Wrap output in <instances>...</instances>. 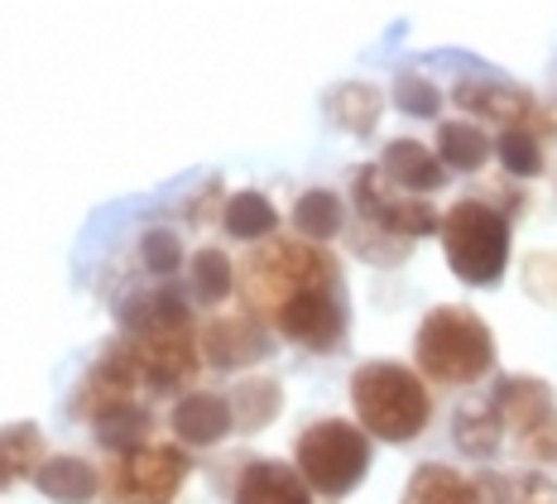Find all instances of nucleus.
Instances as JSON below:
<instances>
[{
    "label": "nucleus",
    "mask_w": 557,
    "mask_h": 504,
    "mask_svg": "<svg viewBox=\"0 0 557 504\" xmlns=\"http://www.w3.org/2000/svg\"><path fill=\"white\" fill-rule=\"evenodd\" d=\"M327 115L336 131L346 135H370L385 115V97H380L370 82H342V87L327 91Z\"/></svg>",
    "instance_id": "6ab92c4d"
},
{
    "label": "nucleus",
    "mask_w": 557,
    "mask_h": 504,
    "mask_svg": "<svg viewBox=\"0 0 557 504\" xmlns=\"http://www.w3.org/2000/svg\"><path fill=\"white\" fill-rule=\"evenodd\" d=\"M443 250H447V265L461 284H500L505 279V265H509V217L495 212L491 202L481 197H467L457 202L451 212L443 217Z\"/></svg>",
    "instance_id": "39448f33"
},
{
    "label": "nucleus",
    "mask_w": 557,
    "mask_h": 504,
    "mask_svg": "<svg viewBox=\"0 0 557 504\" xmlns=\"http://www.w3.org/2000/svg\"><path fill=\"white\" fill-rule=\"evenodd\" d=\"M294 226H298V236L312 241V245L332 241L336 231L346 226V207H342V197L327 193V187H312V193H304V197L294 202Z\"/></svg>",
    "instance_id": "393cba45"
},
{
    "label": "nucleus",
    "mask_w": 557,
    "mask_h": 504,
    "mask_svg": "<svg viewBox=\"0 0 557 504\" xmlns=\"http://www.w3.org/2000/svg\"><path fill=\"white\" fill-rule=\"evenodd\" d=\"M197 342H202V360L216 370H246L255 360L270 356V332H264V322L250 318L246 308L212 318L197 332Z\"/></svg>",
    "instance_id": "9b49d317"
},
{
    "label": "nucleus",
    "mask_w": 557,
    "mask_h": 504,
    "mask_svg": "<svg viewBox=\"0 0 557 504\" xmlns=\"http://www.w3.org/2000/svg\"><path fill=\"white\" fill-rule=\"evenodd\" d=\"M505 438V423L495 414V404H461L451 418V442L467 456H495Z\"/></svg>",
    "instance_id": "5701e85b"
},
{
    "label": "nucleus",
    "mask_w": 557,
    "mask_h": 504,
    "mask_svg": "<svg viewBox=\"0 0 557 504\" xmlns=\"http://www.w3.org/2000/svg\"><path fill=\"white\" fill-rule=\"evenodd\" d=\"M236 504H312V490L294 466L250 462L236 480Z\"/></svg>",
    "instance_id": "dca6fc26"
},
{
    "label": "nucleus",
    "mask_w": 557,
    "mask_h": 504,
    "mask_svg": "<svg viewBox=\"0 0 557 504\" xmlns=\"http://www.w3.org/2000/svg\"><path fill=\"white\" fill-rule=\"evenodd\" d=\"M115 322L125 327L131 336H145V332H159V327H178V322H193L188 303L169 288H149V293H131V298L115 308Z\"/></svg>",
    "instance_id": "a211bd4d"
},
{
    "label": "nucleus",
    "mask_w": 557,
    "mask_h": 504,
    "mask_svg": "<svg viewBox=\"0 0 557 504\" xmlns=\"http://www.w3.org/2000/svg\"><path fill=\"white\" fill-rule=\"evenodd\" d=\"M495 159L505 163V173H515V179H539L543 173V139L529 135V131H505L495 139Z\"/></svg>",
    "instance_id": "c85d7f7f"
},
{
    "label": "nucleus",
    "mask_w": 557,
    "mask_h": 504,
    "mask_svg": "<svg viewBox=\"0 0 557 504\" xmlns=\"http://www.w3.org/2000/svg\"><path fill=\"white\" fill-rule=\"evenodd\" d=\"M351 408L366 438L380 442H413L433 418L423 374L399 366V360H366L351 374Z\"/></svg>",
    "instance_id": "f03ea898"
},
{
    "label": "nucleus",
    "mask_w": 557,
    "mask_h": 504,
    "mask_svg": "<svg viewBox=\"0 0 557 504\" xmlns=\"http://www.w3.org/2000/svg\"><path fill=\"white\" fill-rule=\"evenodd\" d=\"M173 438L183 442V447H212V442H222L231 428H236V418H231V398L222 394H183L178 408H173Z\"/></svg>",
    "instance_id": "4468645a"
},
{
    "label": "nucleus",
    "mask_w": 557,
    "mask_h": 504,
    "mask_svg": "<svg viewBox=\"0 0 557 504\" xmlns=\"http://www.w3.org/2000/svg\"><path fill=\"white\" fill-rule=\"evenodd\" d=\"M139 260H145L149 274H173V269L183 265V241L173 236L169 226L145 231V241H139Z\"/></svg>",
    "instance_id": "7c9ffc66"
},
{
    "label": "nucleus",
    "mask_w": 557,
    "mask_h": 504,
    "mask_svg": "<svg viewBox=\"0 0 557 504\" xmlns=\"http://www.w3.org/2000/svg\"><path fill=\"white\" fill-rule=\"evenodd\" d=\"M519 447H524V456H533V462H557V414L548 423L533 428L529 438H519Z\"/></svg>",
    "instance_id": "473e14b6"
},
{
    "label": "nucleus",
    "mask_w": 557,
    "mask_h": 504,
    "mask_svg": "<svg viewBox=\"0 0 557 504\" xmlns=\"http://www.w3.org/2000/svg\"><path fill=\"white\" fill-rule=\"evenodd\" d=\"M222 226H226V236H236V241H264V236H274L278 212L264 193H236V197H226V207H222Z\"/></svg>",
    "instance_id": "bb28decb"
},
{
    "label": "nucleus",
    "mask_w": 557,
    "mask_h": 504,
    "mask_svg": "<svg viewBox=\"0 0 557 504\" xmlns=\"http://www.w3.org/2000/svg\"><path fill=\"white\" fill-rule=\"evenodd\" d=\"M131 351L139 360V374L154 394H173L197 374L202 366V342H197V327L178 322V327H159V332L131 336Z\"/></svg>",
    "instance_id": "6e6552de"
},
{
    "label": "nucleus",
    "mask_w": 557,
    "mask_h": 504,
    "mask_svg": "<svg viewBox=\"0 0 557 504\" xmlns=\"http://www.w3.org/2000/svg\"><path fill=\"white\" fill-rule=\"evenodd\" d=\"M278 336H288L294 346L304 351H336L346 336V308H342V293L336 288H312L298 293L294 303L278 308V318L270 322Z\"/></svg>",
    "instance_id": "9d476101"
},
{
    "label": "nucleus",
    "mask_w": 557,
    "mask_h": 504,
    "mask_svg": "<svg viewBox=\"0 0 557 504\" xmlns=\"http://www.w3.org/2000/svg\"><path fill=\"white\" fill-rule=\"evenodd\" d=\"M294 471L308 480L312 495L342 500L370 471V438L361 423H346V418H318L298 432L294 442Z\"/></svg>",
    "instance_id": "20e7f679"
},
{
    "label": "nucleus",
    "mask_w": 557,
    "mask_h": 504,
    "mask_svg": "<svg viewBox=\"0 0 557 504\" xmlns=\"http://www.w3.org/2000/svg\"><path fill=\"white\" fill-rule=\"evenodd\" d=\"M34 485L58 504H91L101 495L97 466H87L83 456H49V462L39 466V476H34Z\"/></svg>",
    "instance_id": "f3484780"
},
{
    "label": "nucleus",
    "mask_w": 557,
    "mask_h": 504,
    "mask_svg": "<svg viewBox=\"0 0 557 504\" xmlns=\"http://www.w3.org/2000/svg\"><path fill=\"white\" fill-rule=\"evenodd\" d=\"M471 485H475V500L481 504H515V480H505L495 471H481Z\"/></svg>",
    "instance_id": "72a5a7b5"
},
{
    "label": "nucleus",
    "mask_w": 557,
    "mask_h": 504,
    "mask_svg": "<svg viewBox=\"0 0 557 504\" xmlns=\"http://www.w3.org/2000/svg\"><path fill=\"white\" fill-rule=\"evenodd\" d=\"M188 265H193V293L202 303H226L236 293V265L222 250H197Z\"/></svg>",
    "instance_id": "cd10ccee"
},
{
    "label": "nucleus",
    "mask_w": 557,
    "mask_h": 504,
    "mask_svg": "<svg viewBox=\"0 0 557 504\" xmlns=\"http://www.w3.org/2000/svg\"><path fill=\"white\" fill-rule=\"evenodd\" d=\"M44 466V438L29 423L15 428H0V490L15 485L25 476H39Z\"/></svg>",
    "instance_id": "a878e982"
},
{
    "label": "nucleus",
    "mask_w": 557,
    "mask_h": 504,
    "mask_svg": "<svg viewBox=\"0 0 557 504\" xmlns=\"http://www.w3.org/2000/svg\"><path fill=\"white\" fill-rule=\"evenodd\" d=\"M193 462L183 456V447H169V442H149L139 452L111 456L107 466V495L115 504H173L188 480Z\"/></svg>",
    "instance_id": "423d86ee"
},
{
    "label": "nucleus",
    "mask_w": 557,
    "mask_h": 504,
    "mask_svg": "<svg viewBox=\"0 0 557 504\" xmlns=\"http://www.w3.org/2000/svg\"><path fill=\"white\" fill-rule=\"evenodd\" d=\"M236 288L250 318L274 322L284 303L312 288H336V260L312 241H270L236 269Z\"/></svg>",
    "instance_id": "f257e3e1"
},
{
    "label": "nucleus",
    "mask_w": 557,
    "mask_h": 504,
    "mask_svg": "<svg viewBox=\"0 0 557 504\" xmlns=\"http://www.w3.org/2000/svg\"><path fill=\"white\" fill-rule=\"evenodd\" d=\"M418 374L437 384H475L495 366V336L481 312L471 308H433L413 336Z\"/></svg>",
    "instance_id": "7ed1b4c3"
},
{
    "label": "nucleus",
    "mask_w": 557,
    "mask_h": 504,
    "mask_svg": "<svg viewBox=\"0 0 557 504\" xmlns=\"http://www.w3.org/2000/svg\"><path fill=\"white\" fill-rule=\"evenodd\" d=\"M495 414H500L505 432H515L519 438H529L539 423H548V418L557 414V398L543 380H533V374H505L500 384H495Z\"/></svg>",
    "instance_id": "ddd939ff"
},
{
    "label": "nucleus",
    "mask_w": 557,
    "mask_h": 504,
    "mask_svg": "<svg viewBox=\"0 0 557 504\" xmlns=\"http://www.w3.org/2000/svg\"><path fill=\"white\" fill-rule=\"evenodd\" d=\"M515 504H557V480L543 471L515 476Z\"/></svg>",
    "instance_id": "2f4dec72"
},
{
    "label": "nucleus",
    "mask_w": 557,
    "mask_h": 504,
    "mask_svg": "<svg viewBox=\"0 0 557 504\" xmlns=\"http://www.w3.org/2000/svg\"><path fill=\"white\" fill-rule=\"evenodd\" d=\"M278 404H284V390H278V380H270V374L240 380L231 390V418H236L240 432H260L278 414Z\"/></svg>",
    "instance_id": "b1692460"
},
{
    "label": "nucleus",
    "mask_w": 557,
    "mask_h": 504,
    "mask_svg": "<svg viewBox=\"0 0 557 504\" xmlns=\"http://www.w3.org/2000/svg\"><path fill=\"white\" fill-rule=\"evenodd\" d=\"M491 155H495V145L485 139V131L475 121H443L437 125V159H443V169L475 173V169H485Z\"/></svg>",
    "instance_id": "aec40b11"
},
{
    "label": "nucleus",
    "mask_w": 557,
    "mask_h": 504,
    "mask_svg": "<svg viewBox=\"0 0 557 504\" xmlns=\"http://www.w3.org/2000/svg\"><path fill=\"white\" fill-rule=\"evenodd\" d=\"M145 384V374H139V360H135V351L131 342H115L107 356L97 360V366L87 370V380H83V394H77V414H87V418H97V414H107V408H121V404H131V394Z\"/></svg>",
    "instance_id": "f8f14e48"
},
{
    "label": "nucleus",
    "mask_w": 557,
    "mask_h": 504,
    "mask_svg": "<svg viewBox=\"0 0 557 504\" xmlns=\"http://www.w3.org/2000/svg\"><path fill=\"white\" fill-rule=\"evenodd\" d=\"M404 504H481L475 500V485L451 466H418L404 485Z\"/></svg>",
    "instance_id": "412c9836"
},
{
    "label": "nucleus",
    "mask_w": 557,
    "mask_h": 504,
    "mask_svg": "<svg viewBox=\"0 0 557 504\" xmlns=\"http://www.w3.org/2000/svg\"><path fill=\"white\" fill-rule=\"evenodd\" d=\"M457 107L481 115V121H495L505 125V131H529V135H557V115L543 107V101H533L529 91L509 87V82H485V77H467L457 82Z\"/></svg>",
    "instance_id": "1a4fd4ad"
},
{
    "label": "nucleus",
    "mask_w": 557,
    "mask_h": 504,
    "mask_svg": "<svg viewBox=\"0 0 557 504\" xmlns=\"http://www.w3.org/2000/svg\"><path fill=\"white\" fill-rule=\"evenodd\" d=\"M380 173L409 197L433 193V187H443V179H447L443 159H437L428 145H418V139H389L385 159H380Z\"/></svg>",
    "instance_id": "2eb2a0df"
},
{
    "label": "nucleus",
    "mask_w": 557,
    "mask_h": 504,
    "mask_svg": "<svg viewBox=\"0 0 557 504\" xmlns=\"http://www.w3.org/2000/svg\"><path fill=\"white\" fill-rule=\"evenodd\" d=\"M149 408H139V404H121V408H107V414H97L91 418V432H97V442L107 447L111 456H125V452H139V447H149Z\"/></svg>",
    "instance_id": "4be33fe9"
},
{
    "label": "nucleus",
    "mask_w": 557,
    "mask_h": 504,
    "mask_svg": "<svg viewBox=\"0 0 557 504\" xmlns=\"http://www.w3.org/2000/svg\"><path fill=\"white\" fill-rule=\"evenodd\" d=\"M351 197H356V207H361L366 226L385 231V236H394V241H418V236L443 231V217L433 212V202H428V197L399 193V187L380 173V163H370V169L356 173Z\"/></svg>",
    "instance_id": "0eeeda50"
},
{
    "label": "nucleus",
    "mask_w": 557,
    "mask_h": 504,
    "mask_svg": "<svg viewBox=\"0 0 557 504\" xmlns=\"http://www.w3.org/2000/svg\"><path fill=\"white\" fill-rule=\"evenodd\" d=\"M394 107L404 115H418V121H433V115L443 111V91L423 73H399L394 77Z\"/></svg>",
    "instance_id": "c756f323"
}]
</instances>
